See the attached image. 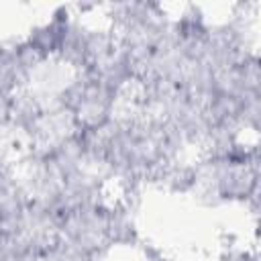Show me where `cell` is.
I'll use <instances>...</instances> for the list:
<instances>
[{"label":"cell","instance_id":"2","mask_svg":"<svg viewBox=\"0 0 261 261\" xmlns=\"http://www.w3.org/2000/svg\"><path fill=\"white\" fill-rule=\"evenodd\" d=\"M71 18H73V8L71 6L53 8L47 20L29 29V33L24 35V43L33 49V53L41 61L55 59L61 51V45L65 41Z\"/></svg>","mask_w":261,"mask_h":261},{"label":"cell","instance_id":"1","mask_svg":"<svg viewBox=\"0 0 261 261\" xmlns=\"http://www.w3.org/2000/svg\"><path fill=\"white\" fill-rule=\"evenodd\" d=\"M112 198L82 206L59 218V241L84 255L106 259L112 247L108 245V206Z\"/></svg>","mask_w":261,"mask_h":261}]
</instances>
